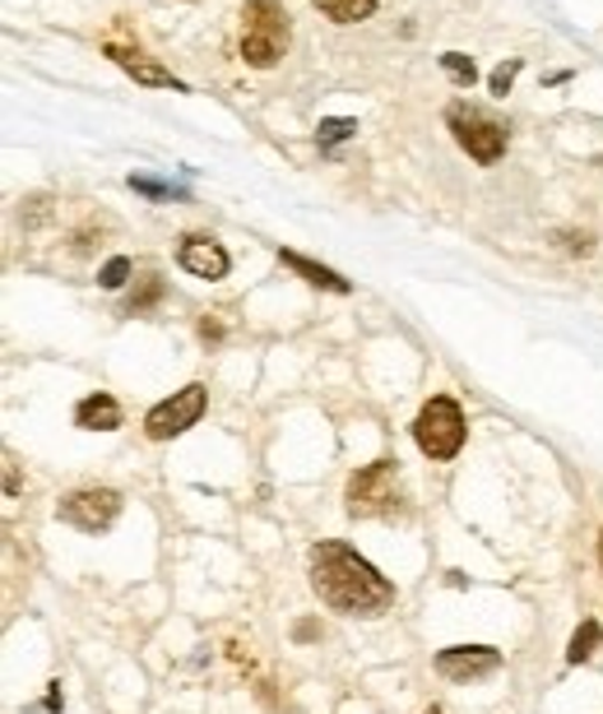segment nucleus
<instances>
[{
    "label": "nucleus",
    "instance_id": "6",
    "mask_svg": "<svg viewBox=\"0 0 603 714\" xmlns=\"http://www.w3.org/2000/svg\"><path fill=\"white\" fill-rule=\"evenodd\" d=\"M200 413H204V385H187V390H177L172 400H163V404L149 409L144 432H149L153 441H172V436H181L187 428H195Z\"/></svg>",
    "mask_w": 603,
    "mask_h": 714
},
{
    "label": "nucleus",
    "instance_id": "2",
    "mask_svg": "<svg viewBox=\"0 0 603 714\" xmlns=\"http://www.w3.org/2000/svg\"><path fill=\"white\" fill-rule=\"evenodd\" d=\"M288 38H293V29H288V14L279 0H247L242 6V57L247 66L255 70H270L283 61L288 51Z\"/></svg>",
    "mask_w": 603,
    "mask_h": 714
},
{
    "label": "nucleus",
    "instance_id": "5",
    "mask_svg": "<svg viewBox=\"0 0 603 714\" xmlns=\"http://www.w3.org/2000/svg\"><path fill=\"white\" fill-rule=\"evenodd\" d=\"M445 121H451V130H455L460 149H464L469 158H474V163L492 168L496 158L506 153V125H502V121H492L488 112H479V108H464V102H455V108L445 112Z\"/></svg>",
    "mask_w": 603,
    "mask_h": 714
},
{
    "label": "nucleus",
    "instance_id": "18",
    "mask_svg": "<svg viewBox=\"0 0 603 714\" xmlns=\"http://www.w3.org/2000/svg\"><path fill=\"white\" fill-rule=\"evenodd\" d=\"M98 283L112 288V293H117V288H125V283H130V260H125V255H112V260L98 270Z\"/></svg>",
    "mask_w": 603,
    "mask_h": 714
},
{
    "label": "nucleus",
    "instance_id": "10",
    "mask_svg": "<svg viewBox=\"0 0 603 714\" xmlns=\"http://www.w3.org/2000/svg\"><path fill=\"white\" fill-rule=\"evenodd\" d=\"M108 57H112L130 79H140V84H149V89H187L172 70H163L159 61H149L144 51H135V47H117V42H108Z\"/></svg>",
    "mask_w": 603,
    "mask_h": 714
},
{
    "label": "nucleus",
    "instance_id": "14",
    "mask_svg": "<svg viewBox=\"0 0 603 714\" xmlns=\"http://www.w3.org/2000/svg\"><path fill=\"white\" fill-rule=\"evenodd\" d=\"M599 645H603V626H599L594 617H585L581 631H575L571 645H566V658H571V664H585V658H590Z\"/></svg>",
    "mask_w": 603,
    "mask_h": 714
},
{
    "label": "nucleus",
    "instance_id": "13",
    "mask_svg": "<svg viewBox=\"0 0 603 714\" xmlns=\"http://www.w3.org/2000/svg\"><path fill=\"white\" fill-rule=\"evenodd\" d=\"M321 14H330L334 23H358V19H366L376 10V0H311Z\"/></svg>",
    "mask_w": 603,
    "mask_h": 714
},
{
    "label": "nucleus",
    "instance_id": "8",
    "mask_svg": "<svg viewBox=\"0 0 603 714\" xmlns=\"http://www.w3.org/2000/svg\"><path fill=\"white\" fill-rule=\"evenodd\" d=\"M502 668V654L492 645H451L436 654V673L451 677V682H474V677H488Z\"/></svg>",
    "mask_w": 603,
    "mask_h": 714
},
{
    "label": "nucleus",
    "instance_id": "22",
    "mask_svg": "<svg viewBox=\"0 0 603 714\" xmlns=\"http://www.w3.org/2000/svg\"><path fill=\"white\" fill-rule=\"evenodd\" d=\"M66 705V696H61V686H51V696L42 701V710H61Z\"/></svg>",
    "mask_w": 603,
    "mask_h": 714
},
{
    "label": "nucleus",
    "instance_id": "17",
    "mask_svg": "<svg viewBox=\"0 0 603 714\" xmlns=\"http://www.w3.org/2000/svg\"><path fill=\"white\" fill-rule=\"evenodd\" d=\"M130 191L153 195V200H187V191H181V187H172V181H153L144 172H130Z\"/></svg>",
    "mask_w": 603,
    "mask_h": 714
},
{
    "label": "nucleus",
    "instance_id": "16",
    "mask_svg": "<svg viewBox=\"0 0 603 714\" xmlns=\"http://www.w3.org/2000/svg\"><path fill=\"white\" fill-rule=\"evenodd\" d=\"M441 70L451 74V79H455L460 89H474V79H479V66L469 61L464 51H445V57H441Z\"/></svg>",
    "mask_w": 603,
    "mask_h": 714
},
{
    "label": "nucleus",
    "instance_id": "11",
    "mask_svg": "<svg viewBox=\"0 0 603 714\" xmlns=\"http://www.w3.org/2000/svg\"><path fill=\"white\" fill-rule=\"evenodd\" d=\"M74 422H80L84 432H117L121 428V404L112 400V394H89V400H80V409H74Z\"/></svg>",
    "mask_w": 603,
    "mask_h": 714
},
{
    "label": "nucleus",
    "instance_id": "19",
    "mask_svg": "<svg viewBox=\"0 0 603 714\" xmlns=\"http://www.w3.org/2000/svg\"><path fill=\"white\" fill-rule=\"evenodd\" d=\"M163 298V279H140V288H135V293H130V311H144V306H153V302H159Z\"/></svg>",
    "mask_w": 603,
    "mask_h": 714
},
{
    "label": "nucleus",
    "instance_id": "23",
    "mask_svg": "<svg viewBox=\"0 0 603 714\" xmlns=\"http://www.w3.org/2000/svg\"><path fill=\"white\" fill-rule=\"evenodd\" d=\"M599 562H603V534H599Z\"/></svg>",
    "mask_w": 603,
    "mask_h": 714
},
{
    "label": "nucleus",
    "instance_id": "20",
    "mask_svg": "<svg viewBox=\"0 0 603 714\" xmlns=\"http://www.w3.org/2000/svg\"><path fill=\"white\" fill-rule=\"evenodd\" d=\"M515 74H520V61H506V66H496V74L488 79L492 98H506V93H511V84H515Z\"/></svg>",
    "mask_w": 603,
    "mask_h": 714
},
{
    "label": "nucleus",
    "instance_id": "9",
    "mask_svg": "<svg viewBox=\"0 0 603 714\" xmlns=\"http://www.w3.org/2000/svg\"><path fill=\"white\" fill-rule=\"evenodd\" d=\"M177 264H181L187 274H195V279H223V274H228V251L214 242V237L191 232V237H181Z\"/></svg>",
    "mask_w": 603,
    "mask_h": 714
},
{
    "label": "nucleus",
    "instance_id": "24",
    "mask_svg": "<svg viewBox=\"0 0 603 714\" xmlns=\"http://www.w3.org/2000/svg\"><path fill=\"white\" fill-rule=\"evenodd\" d=\"M428 714H441V710H436V705H432V710H428Z\"/></svg>",
    "mask_w": 603,
    "mask_h": 714
},
{
    "label": "nucleus",
    "instance_id": "4",
    "mask_svg": "<svg viewBox=\"0 0 603 714\" xmlns=\"http://www.w3.org/2000/svg\"><path fill=\"white\" fill-rule=\"evenodd\" d=\"M349 515L358 520H372V515H395L400 511V473L390 460H376V464H366L358 469L353 479H349Z\"/></svg>",
    "mask_w": 603,
    "mask_h": 714
},
{
    "label": "nucleus",
    "instance_id": "12",
    "mask_svg": "<svg viewBox=\"0 0 603 714\" xmlns=\"http://www.w3.org/2000/svg\"><path fill=\"white\" fill-rule=\"evenodd\" d=\"M279 264H288L293 274H302L306 283H316V288H325V293H349V283L339 279L334 270H325V264H316V260H306V255H298V251H279Z\"/></svg>",
    "mask_w": 603,
    "mask_h": 714
},
{
    "label": "nucleus",
    "instance_id": "15",
    "mask_svg": "<svg viewBox=\"0 0 603 714\" xmlns=\"http://www.w3.org/2000/svg\"><path fill=\"white\" fill-rule=\"evenodd\" d=\"M349 135H358V121H353V117H330V121L316 125V144H321V149L344 144Z\"/></svg>",
    "mask_w": 603,
    "mask_h": 714
},
{
    "label": "nucleus",
    "instance_id": "7",
    "mask_svg": "<svg viewBox=\"0 0 603 714\" xmlns=\"http://www.w3.org/2000/svg\"><path fill=\"white\" fill-rule=\"evenodd\" d=\"M121 515V496L112 487H80L61 501V520L84 529V534H102V529H112V520Z\"/></svg>",
    "mask_w": 603,
    "mask_h": 714
},
{
    "label": "nucleus",
    "instance_id": "1",
    "mask_svg": "<svg viewBox=\"0 0 603 714\" xmlns=\"http://www.w3.org/2000/svg\"><path fill=\"white\" fill-rule=\"evenodd\" d=\"M311 590H316L334 613H353V617L381 613V607L395 603L390 580L339 539L311 547Z\"/></svg>",
    "mask_w": 603,
    "mask_h": 714
},
{
    "label": "nucleus",
    "instance_id": "3",
    "mask_svg": "<svg viewBox=\"0 0 603 714\" xmlns=\"http://www.w3.org/2000/svg\"><path fill=\"white\" fill-rule=\"evenodd\" d=\"M413 441H418V451H423L428 460H455L460 445H464L460 404L445 400V394H432V400L423 404V413H418V422H413Z\"/></svg>",
    "mask_w": 603,
    "mask_h": 714
},
{
    "label": "nucleus",
    "instance_id": "21",
    "mask_svg": "<svg viewBox=\"0 0 603 714\" xmlns=\"http://www.w3.org/2000/svg\"><path fill=\"white\" fill-rule=\"evenodd\" d=\"M200 339H223V325H219V315H204V321H200Z\"/></svg>",
    "mask_w": 603,
    "mask_h": 714
}]
</instances>
